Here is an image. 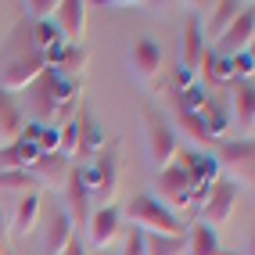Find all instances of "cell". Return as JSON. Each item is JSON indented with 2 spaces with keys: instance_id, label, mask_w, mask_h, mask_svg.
Instances as JSON below:
<instances>
[{
  "instance_id": "cell-1",
  "label": "cell",
  "mask_w": 255,
  "mask_h": 255,
  "mask_svg": "<svg viewBox=\"0 0 255 255\" xmlns=\"http://www.w3.org/2000/svg\"><path fill=\"white\" fill-rule=\"evenodd\" d=\"M79 101V79H69L54 69H43L36 83L29 87V115L36 119V126H47L54 119L69 123V108Z\"/></svg>"
},
{
  "instance_id": "cell-2",
  "label": "cell",
  "mask_w": 255,
  "mask_h": 255,
  "mask_svg": "<svg viewBox=\"0 0 255 255\" xmlns=\"http://www.w3.org/2000/svg\"><path fill=\"white\" fill-rule=\"evenodd\" d=\"M119 140H108L105 147L94 155V162L87 169H79L83 173V183H87L90 198L97 201V205H112L115 198V187H119Z\"/></svg>"
},
{
  "instance_id": "cell-3",
  "label": "cell",
  "mask_w": 255,
  "mask_h": 255,
  "mask_svg": "<svg viewBox=\"0 0 255 255\" xmlns=\"http://www.w3.org/2000/svg\"><path fill=\"white\" fill-rule=\"evenodd\" d=\"M126 216L133 219V223H140L147 227V234H162V237H183V223H180V216L162 205V201L155 194H137L126 205Z\"/></svg>"
},
{
  "instance_id": "cell-4",
  "label": "cell",
  "mask_w": 255,
  "mask_h": 255,
  "mask_svg": "<svg viewBox=\"0 0 255 255\" xmlns=\"http://www.w3.org/2000/svg\"><path fill=\"white\" fill-rule=\"evenodd\" d=\"M212 158H216V169H227L237 183L252 187V176H255V144L252 140H223Z\"/></svg>"
},
{
  "instance_id": "cell-5",
  "label": "cell",
  "mask_w": 255,
  "mask_h": 255,
  "mask_svg": "<svg viewBox=\"0 0 255 255\" xmlns=\"http://www.w3.org/2000/svg\"><path fill=\"white\" fill-rule=\"evenodd\" d=\"M237 187L234 180H223L219 176L212 187H209V194H205V201H201V223L205 227H223L227 219H230V212H234V201H237Z\"/></svg>"
},
{
  "instance_id": "cell-6",
  "label": "cell",
  "mask_w": 255,
  "mask_h": 255,
  "mask_svg": "<svg viewBox=\"0 0 255 255\" xmlns=\"http://www.w3.org/2000/svg\"><path fill=\"white\" fill-rule=\"evenodd\" d=\"M47 69V61H43V54L36 47H29L25 54H18V58H11L7 65H4V76H0V90H25V87H32L36 83V76Z\"/></svg>"
},
{
  "instance_id": "cell-7",
  "label": "cell",
  "mask_w": 255,
  "mask_h": 255,
  "mask_svg": "<svg viewBox=\"0 0 255 255\" xmlns=\"http://www.w3.org/2000/svg\"><path fill=\"white\" fill-rule=\"evenodd\" d=\"M147 147H151V158H155V165L158 169H165L169 162H173V155H176V137H173V126L165 123V119L155 112V108H147Z\"/></svg>"
},
{
  "instance_id": "cell-8",
  "label": "cell",
  "mask_w": 255,
  "mask_h": 255,
  "mask_svg": "<svg viewBox=\"0 0 255 255\" xmlns=\"http://www.w3.org/2000/svg\"><path fill=\"white\" fill-rule=\"evenodd\" d=\"M65 201H69L65 216L72 219V230L87 227V223H90V212H94V198H90V191H87V183H83V173H79V169H69V176H65Z\"/></svg>"
},
{
  "instance_id": "cell-9",
  "label": "cell",
  "mask_w": 255,
  "mask_h": 255,
  "mask_svg": "<svg viewBox=\"0 0 255 255\" xmlns=\"http://www.w3.org/2000/svg\"><path fill=\"white\" fill-rule=\"evenodd\" d=\"M252 32H255V11L252 4H245L241 11H237V18L227 25V32L216 40V54L223 50V54H241V50H252Z\"/></svg>"
},
{
  "instance_id": "cell-10",
  "label": "cell",
  "mask_w": 255,
  "mask_h": 255,
  "mask_svg": "<svg viewBox=\"0 0 255 255\" xmlns=\"http://www.w3.org/2000/svg\"><path fill=\"white\" fill-rule=\"evenodd\" d=\"M158 191H162V205L169 201V205H187L191 201V191H194V183H191V176H187V169L180 165V162H169L165 169H158Z\"/></svg>"
},
{
  "instance_id": "cell-11",
  "label": "cell",
  "mask_w": 255,
  "mask_h": 255,
  "mask_svg": "<svg viewBox=\"0 0 255 255\" xmlns=\"http://www.w3.org/2000/svg\"><path fill=\"white\" fill-rule=\"evenodd\" d=\"M50 22L58 25L65 43H79L83 29H87V4H83V0H58L54 18H50Z\"/></svg>"
},
{
  "instance_id": "cell-12",
  "label": "cell",
  "mask_w": 255,
  "mask_h": 255,
  "mask_svg": "<svg viewBox=\"0 0 255 255\" xmlns=\"http://www.w3.org/2000/svg\"><path fill=\"white\" fill-rule=\"evenodd\" d=\"M129 69H133V76H137V79L158 76V69H162V47L151 40V36L137 40V43H133V50H129Z\"/></svg>"
},
{
  "instance_id": "cell-13",
  "label": "cell",
  "mask_w": 255,
  "mask_h": 255,
  "mask_svg": "<svg viewBox=\"0 0 255 255\" xmlns=\"http://www.w3.org/2000/svg\"><path fill=\"white\" fill-rule=\"evenodd\" d=\"M119 223H123L119 209H112V205L94 209V212H90V223H87V234H90L94 248H108V245L115 241V234H119Z\"/></svg>"
},
{
  "instance_id": "cell-14",
  "label": "cell",
  "mask_w": 255,
  "mask_h": 255,
  "mask_svg": "<svg viewBox=\"0 0 255 255\" xmlns=\"http://www.w3.org/2000/svg\"><path fill=\"white\" fill-rule=\"evenodd\" d=\"M201 54H205V29H201V22L191 14V18L183 22V54H180V69H187V72L198 76Z\"/></svg>"
},
{
  "instance_id": "cell-15",
  "label": "cell",
  "mask_w": 255,
  "mask_h": 255,
  "mask_svg": "<svg viewBox=\"0 0 255 255\" xmlns=\"http://www.w3.org/2000/svg\"><path fill=\"white\" fill-rule=\"evenodd\" d=\"M76 123H79V144H76V155H83V158L97 155V151L105 147L108 140H105V129L94 123V115H90V108H87V105H79Z\"/></svg>"
},
{
  "instance_id": "cell-16",
  "label": "cell",
  "mask_w": 255,
  "mask_h": 255,
  "mask_svg": "<svg viewBox=\"0 0 255 255\" xmlns=\"http://www.w3.org/2000/svg\"><path fill=\"white\" fill-rule=\"evenodd\" d=\"M40 158V147L29 144V140H11L0 147V173H7V169H22V173H29V165Z\"/></svg>"
},
{
  "instance_id": "cell-17",
  "label": "cell",
  "mask_w": 255,
  "mask_h": 255,
  "mask_svg": "<svg viewBox=\"0 0 255 255\" xmlns=\"http://www.w3.org/2000/svg\"><path fill=\"white\" fill-rule=\"evenodd\" d=\"M22 126H25V119H22L18 101H14L7 90H0V147L11 144V140H18Z\"/></svg>"
},
{
  "instance_id": "cell-18",
  "label": "cell",
  "mask_w": 255,
  "mask_h": 255,
  "mask_svg": "<svg viewBox=\"0 0 255 255\" xmlns=\"http://www.w3.org/2000/svg\"><path fill=\"white\" fill-rule=\"evenodd\" d=\"M29 176L36 183H47V187L65 183V176H69V158H61L58 151H54V155H40L36 162L29 165Z\"/></svg>"
},
{
  "instance_id": "cell-19",
  "label": "cell",
  "mask_w": 255,
  "mask_h": 255,
  "mask_svg": "<svg viewBox=\"0 0 255 255\" xmlns=\"http://www.w3.org/2000/svg\"><path fill=\"white\" fill-rule=\"evenodd\" d=\"M234 123L245 129V140H252V126H255V87L252 83H237L234 87Z\"/></svg>"
},
{
  "instance_id": "cell-20",
  "label": "cell",
  "mask_w": 255,
  "mask_h": 255,
  "mask_svg": "<svg viewBox=\"0 0 255 255\" xmlns=\"http://www.w3.org/2000/svg\"><path fill=\"white\" fill-rule=\"evenodd\" d=\"M187 248H191V255H241V252H230L219 245V237L212 227L205 223H191V241H187Z\"/></svg>"
},
{
  "instance_id": "cell-21",
  "label": "cell",
  "mask_w": 255,
  "mask_h": 255,
  "mask_svg": "<svg viewBox=\"0 0 255 255\" xmlns=\"http://www.w3.org/2000/svg\"><path fill=\"white\" fill-rule=\"evenodd\" d=\"M40 194L36 191H29L22 201H18V212H14V223H11V234L14 237H25L32 234V227H36V219H40Z\"/></svg>"
},
{
  "instance_id": "cell-22",
  "label": "cell",
  "mask_w": 255,
  "mask_h": 255,
  "mask_svg": "<svg viewBox=\"0 0 255 255\" xmlns=\"http://www.w3.org/2000/svg\"><path fill=\"white\" fill-rule=\"evenodd\" d=\"M72 234H76V230H72V219L65 216V209H54V212H50V227H47V252L58 255Z\"/></svg>"
},
{
  "instance_id": "cell-23",
  "label": "cell",
  "mask_w": 255,
  "mask_h": 255,
  "mask_svg": "<svg viewBox=\"0 0 255 255\" xmlns=\"http://www.w3.org/2000/svg\"><path fill=\"white\" fill-rule=\"evenodd\" d=\"M176 119H180V129H183V133H187V137H191L198 147L216 144L209 133H205V123H201V115H198V112H187L183 105H176Z\"/></svg>"
},
{
  "instance_id": "cell-24",
  "label": "cell",
  "mask_w": 255,
  "mask_h": 255,
  "mask_svg": "<svg viewBox=\"0 0 255 255\" xmlns=\"http://www.w3.org/2000/svg\"><path fill=\"white\" fill-rule=\"evenodd\" d=\"M198 69L205 72V83H209V87L234 79V72H230V61H227V58H219L216 50H209V47H205V54H201V65H198Z\"/></svg>"
},
{
  "instance_id": "cell-25",
  "label": "cell",
  "mask_w": 255,
  "mask_h": 255,
  "mask_svg": "<svg viewBox=\"0 0 255 255\" xmlns=\"http://www.w3.org/2000/svg\"><path fill=\"white\" fill-rule=\"evenodd\" d=\"M144 252L147 255H183L187 252V237H162V234H147L144 230Z\"/></svg>"
},
{
  "instance_id": "cell-26",
  "label": "cell",
  "mask_w": 255,
  "mask_h": 255,
  "mask_svg": "<svg viewBox=\"0 0 255 255\" xmlns=\"http://www.w3.org/2000/svg\"><path fill=\"white\" fill-rule=\"evenodd\" d=\"M198 115H201V123H205V133H209L212 140H219V137H223V133H227V126H230V123H227V112L219 108V105H216L212 97L205 101V108H201Z\"/></svg>"
},
{
  "instance_id": "cell-27",
  "label": "cell",
  "mask_w": 255,
  "mask_h": 255,
  "mask_svg": "<svg viewBox=\"0 0 255 255\" xmlns=\"http://www.w3.org/2000/svg\"><path fill=\"white\" fill-rule=\"evenodd\" d=\"M245 4H237V0H223V4H219L216 7V14H212V22H209V36H223V32H227V25L237 18V11H241Z\"/></svg>"
},
{
  "instance_id": "cell-28",
  "label": "cell",
  "mask_w": 255,
  "mask_h": 255,
  "mask_svg": "<svg viewBox=\"0 0 255 255\" xmlns=\"http://www.w3.org/2000/svg\"><path fill=\"white\" fill-rule=\"evenodd\" d=\"M76 144H79V123L69 119V123H61V129H58V155L61 158H72L76 155Z\"/></svg>"
},
{
  "instance_id": "cell-29",
  "label": "cell",
  "mask_w": 255,
  "mask_h": 255,
  "mask_svg": "<svg viewBox=\"0 0 255 255\" xmlns=\"http://www.w3.org/2000/svg\"><path fill=\"white\" fill-rule=\"evenodd\" d=\"M36 180H32L29 173H22V169H7V173H0V191H36Z\"/></svg>"
},
{
  "instance_id": "cell-30",
  "label": "cell",
  "mask_w": 255,
  "mask_h": 255,
  "mask_svg": "<svg viewBox=\"0 0 255 255\" xmlns=\"http://www.w3.org/2000/svg\"><path fill=\"white\" fill-rule=\"evenodd\" d=\"M61 40V32H58V25L54 22H32V47H36L40 50V54H43V50L50 47V43H58Z\"/></svg>"
},
{
  "instance_id": "cell-31",
  "label": "cell",
  "mask_w": 255,
  "mask_h": 255,
  "mask_svg": "<svg viewBox=\"0 0 255 255\" xmlns=\"http://www.w3.org/2000/svg\"><path fill=\"white\" fill-rule=\"evenodd\" d=\"M205 101H209V94H205V87H187V90H176V105H183L187 112H201L205 108Z\"/></svg>"
},
{
  "instance_id": "cell-32",
  "label": "cell",
  "mask_w": 255,
  "mask_h": 255,
  "mask_svg": "<svg viewBox=\"0 0 255 255\" xmlns=\"http://www.w3.org/2000/svg\"><path fill=\"white\" fill-rule=\"evenodd\" d=\"M230 61V72L241 79V83H252V72H255V58H252V50H241V54H234L227 58Z\"/></svg>"
},
{
  "instance_id": "cell-33",
  "label": "cell",
  "mask_w": 255,
  "mask_h": 255,
  "mask_svg": "<svg viewBox=\"0 0 255 255\" xmlns=\"http://www.w3.org/2000/svg\"><path fill=\"white\" fill-rule=\"evenodd\" d=\"M25 14L32 22H47V18H54V7H58V0H29V4H22Z\"/></svg>"
},
{
  "instance_id": "cell-34",
  "label": "cell",
  "mask_w": 255,
  "mask_h": 255,
  "mask_svg": "<svg viewBox=\"0 0 255 255\" xmlns=\"http://www.w3.org/2000/svg\"><path fill=\"white\" fill-rule=\"evenodd\" d=\"M123 255H147L144 252V230L140 227H133L129 234H126V252Z\"/></svg>"
},
{
  "instance_id": "cell-35",
  "label": "cell",
  "mask_w": 255,
  "mask_h": 255,
  "mask_svg": "<svg viewBox=\"0 0 255 255\" xmlns=\"http://www.w3.org/2000/svg\"><path fill=\"white\" fill-rule=\"evenodd\" d=\"M58 255H87V245H83V237H79V234H72L69 241H65V248H61Z\"/></svg>"
},
{
  "instance_id": "cell-36",
  "label": "cell",
  "mask_w": 255,
  "mask_h": 255,
  "mask_svg": "<svg viewBox=\"0 0 255 255\" xmlns=\"http://www.w3.org/2000/svg\"><path fill=\"white\" fill-rule=\"evenodd\" d=\"M187 87H194V72L176 69V90H187Z\"/></svg>"
},
{
  "instance_id": "cell-37",
  "label": "cell",
  "mask_w": 255,
  "mask_h": 255,
  "mask_svg": "<svg viewBox=\"0 0 255 255\" xmlns=\"http://www.w3.org/2000/svg\"><path fill=\"white\" fill-rule=\"evenodd\" d=\"M7 241V216H4V209H0V245Z\"/></svg>"
}]
</instances>
